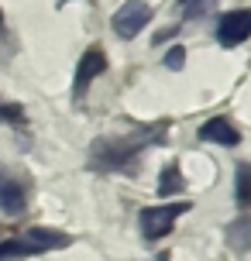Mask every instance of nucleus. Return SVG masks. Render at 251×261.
<instances>
[{
    "label": "nucleus",
    "mask_w": 251,
    "mask_h": 261,
    "mask_svg": "<svg viewBox=\"0 0 251 261\" xmlns=\"http://www.w3.org/2000/svg\"><path fill=\"white\" fill-rule=\"evenodd\" d=\"M162 134H148V130H131V134H107L96 138L90 148V165L100 172H128L134 165V158L145 148L159 144Z\"/></svg>",
    "instance_id": "obj_1"
},
{
    "label": "nucleus",
    "mask_w": 251,
    "mask_h": 261,
    "mask_svg": "<svg viewBox=\"0 0 251 261\" xmlns=\"http://www.w3.org/2000/svg\"><path fill=\"white\" fill-rule=\"evenodd\" d=\"M72 237L62 234V230H52V227H28L21 234L0 241V261H21V258H35V254H45V251H59L69 248Z\"/></svg>",
    "instance_id": "obj_2"
},
{
    "label": "nucleus",
    "mask_w": 251,
    "mask_h": 261,
    "mask_svg": "<svg viewBox=\"0 0 251 261\" xmlns=\"http://www.w3.org/2000/svg\"><path fill=\"white\" fill-rule=\"evenodd\" d=\"M189 203H165V206H145L138 213V227H141V237L145 241H162V237L169 234L175 220H179V213H186Z\"/></svg>",
    "instance_id": "obj_3"
},
{
    "label": "nucleus",
    "mask_w": 251,
    "mask_h": 261,
    "mask_svg": "<svg viewBox=\"0 0 251 261\" xmlns=\"http://www.w3.org/2000/svg\"><path fill=\"white\" fill-rule=\"evenodd\" d=\"M148 21H152V7H148L145 0H124L117 11H114V17H110V31L117 38L131 41L145 31Z\"/></svg>",
    "instance_id": "obj_4"
},
{
    "label": "nucleus",
    "mask_w": 251,
    "mask_h": 261,
    "mask_svg": "<svg viewBox=\"0 0 251 261\" xmlns=\"http://www.w3.org/2000/svg\"><path fill=\"white\" fill-rule=\"evenodd\" d=\"M248 38H251V11H227L217 21V45L220 48H238Z\"/></svg>",
    "instance_id": "obj_5"
},
{
    "label": "nucleus",
    "mask_w": 251,
    "mask_h": 261,
    "mask_svg": "<svg viewBox=\"0 0 251 261\" xmlns=\"http://www.w3.org/2000/svg\"><path fill=\"white\" fill-rule=\"evenodd\" d=\"M104 69H107V55H104V48H100V45H90V52H83L80 65H76V79H72V96L80 100L83 93H86V86H90V83L100 76Z\"/></svg>",
    "instance_id": "obj_6"
},
{
    "label": "nucleus",
    "mask_w": 251,
    "mask_h": 261,
    "mask_svg": "<svg viewBox=\"0 0 251 261\" xmlns=\"http://www.w3.org/2000/svg\"><path fill=\"white\" fill-rule=\"evenodd\" d=\"M28 210V193L24 186L17 182L14 175L0 169V213H7V217H21Z\"/></svg>",
    "instance_id": "obj_7"
},
{
    "label": "nucleus",
    "mask_w": 251,
    "mask_h": 261,
    "mask_svg": "<svg viewBox=\"0 0 251 261\" xmlns=\"http://www.w3.org/2000/svg\"><path fill=\"white\" fill-rule=\"evenodd\" d=\"M199 141H210V144H224V148H234L241 144V134L234 130V124L227 117H210L207 124H199Z\"/></svg>",
    "instance_id": "obj_8"
},
{
    "label": "nucleus",
    "mask_w": 251,
    "mask_h": 261,
    "mask_svg": "<svg viewBox=\"0 0 251 261\" xmlns=\"http://www.w3.org/2000/svg\"><path fill=\"white\" fill-rule=\"evenodd\" d=\"M224 237H227V244L238 251V254H248V251H251V217H248V213H241L238 220L227 223Z\"/></svg>",
    "instance_id": "obj_9"
},
{
    "label": "nucleus",
    "mask_w": 251,
    "mask_h": 261,
    "mask_svg": "<svg viewBox=\"0 0 251 261\" xmlns=\"http://www.w3.org/2000/svg\"><path fill=\"white\" fill-rule=\"evenodd\" d=\"M234 203H238V210H251V165L248 162H238V169H234Z\"/></svg>",
    "instance_id": "obj_10"
},
{
    "label": "nucleus",
    "mask_w": 251,
    "mask_h": 261,
    "mask_svg": "<svg viewBox=\"0 0 251 261\" xmlns=\"http://www.w3.org/2000/svg\"><path fill=\"white\" fill-rule=\"evenodd\" d=\"M183 189H186V179L179 172V165H165L159 179V196H172V193H183Z\"/></svg>",
    "instance_id": "obj_11"
},
{
    "label": "nucleus",
    "mask_w": 251,
    "mask_h": 261,
    "mask_svg": "<svg viewBox=\"0 0 251 261\" xmlns=\"http://www.w3.org/2000/svg\"><path fill=\"white\" fill-rule=\"evenodd\" d=\"M162 65L172 69V72H179V69L186 65V48H183V45H172L169 52H165V59H162Z\"/></svg>",
    "instance_id": "obj_12"
},
{
    "label": "nucleus",
    "mask_w": 251,
    "mask_h": 261,
    "mask_svg": "<svg viewBox=\"0 0 251 261\" xmlns=\"http://www.w3.org/2000/svg\"><path fill=\"white\" fill-rule=\"evenodd\" d=\"M207 4L210 0H179V7H183V21H193L196 14L207 11Z\"/></svg>",
    "instance_id": "obj_13"
},
{
    "label": "nucleus",
    "mask_w": 251,
    "mask_h": 261,
    "mask_svg": "<svg viewBox=\"0 0 251 261\" xmlns=\"http://www.w3.org/2000/svg\"><path fill=\"white\" fill-rule=\"evenodd\" d=\"M175 31H179V28H165V31H159V35H155V45H162V41H169L172 35H175Z\"/></svg>",
    "instance_id": "obj_14"
},
{
    "label": "nucleus",
    "mask_w": 251,
    "mask_h": 261,
    "mask_svg": "<svg viewBox=\"0 0 251 261\" xmlns=\"http://www.w3.org/2000/svg\"><path fill=\"white\" fill-rule=\"evenodd\" d=\"M155 261H172V258H169V254H159V258H155Z\"/></svg>",
    "instance_id": "obj_15"
},
{
    "label": "nucleus",
    "mask_w": 251,
    "mask_h": 261,
    "mask_svg": "<svg viewBox=\"0 0 251 261\" xmlns=\"http://www.w3.org/2000/svg\"><path fill=\"white\" fill-rule=\"evenodd\" d=\"M59 4H66V0H59Z\"/></svg>",
    "instance_id": "obj_16"
}]
</instances>
